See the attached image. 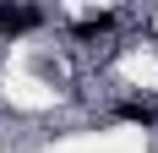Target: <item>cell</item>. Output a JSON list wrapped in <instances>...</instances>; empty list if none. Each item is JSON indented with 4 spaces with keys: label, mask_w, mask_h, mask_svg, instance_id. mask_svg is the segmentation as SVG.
<instances>
[{
    "label": "cell",
    "mask_w": 158,
    "mask_h": 153,
    "mask_svg": "<svg viewBox=\"0 0 158 153\" xmlns=\"http://www.w3.org/2000/svg\"><path fill=\"white\" fill-rule=\"evenodd\" d=\"M0 28H6V33L38 28V11H33V6H0Z\"/></svg>",
    "instance_id": "cell-1"
}]
</instances>
